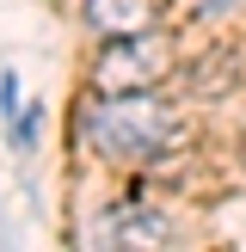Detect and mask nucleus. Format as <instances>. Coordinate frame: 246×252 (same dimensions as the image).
Wrapping results in <instances>:
<instances>
[{
	"label": "nucleus",
	"instance_id": "obj_4",
	"mask_svg": "<svg viewBox=\"0 0 246 252\" xmlns=\"http://www.w3.org/2000/svg\"><path fill=\"white\" fill-rule=\"evenodd\" d=\"M160 0H86V25L98 37H129V31H154Z\"/></svg>",
	"mask_w": 246,
	"mask_h": 252
},
{
	"label": "nucleus",
	"instance_id": "obj_1",
	"mask_svg": "<svg viewBox=\"0 0 246 252\" xmlns=\"http://www.w3.org/2000/svg\"><path fill=\"white\" fill-rule=\"evenodd\" d=\"M80 135L111 166H154L179 142V117L154 93H98L80 111Z\"/></svg>",
	"mask_w": 246,
	"mask_h": 252
},
{
	"label": "nucleus",
	"instance_id": "obj_2",
	"mask_svg": "<svg viewBox=\"0 0 246 252\" xmlns=\"http://www.w3.org/2000/svg\"><path fill=\"white\" fill-rule=\"evenodd\" d=\"M166 37L160 31H129V37H111L92 62V86L98 93H154L166 80L172 56H166Z\"/></svg>",
	"mask_w": 246,
	"mask_h": 252
},
{
	"label": "nucleus",
	"instance_id": "obj_3",
	"mask_svg": "<svg viewBox=\"0 0 246 252\" xmlns=\"http://www.w3.org/2000/svg\"><path fill=\"white\" fill-rule=\"evenodd\" d=\"M98 240L105 246H166L172 240V216H160V209H111V216H98Z\"/></svg>",
	"mask_w": 246,
	"mask_h": 252
}]
</instances>
